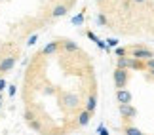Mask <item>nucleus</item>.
<instances>
[{
  "instance_id": "obj_1",
  "label": "nucleus",
  "mask_w": 154,
  "mask_h": 135,
  "mask_svg": "<svg viewBox=\"0 0 154 135\" xmlns=\"http://www.w3.org/2000/svg\"><path fill=\"white\" fill-rule=\"evenodd\" d=\"M112 80H114V86H116V90H122V87H126L128 86V82H129V72H128V69H114V74H112Z\"/></svg>"
},
{
  "instance_id": "obj_2",
  "label": "nucleus",
  "mask_w": 154,
  "mask_h": 135,
  "mask_svg": "<svg viewBox=\"0 0 154 135\" xmlns=\"http://www.w3.org/2000/svg\"><path fill=\"white\" fill-rule=\"evenodd\" d=\"M129 57L146 61V59H150V57H154V51L149 50V48H145V46H135V48H131V55H129Z\"/></svg>"
},
{
  "instance_id": "obj_3",
  "label": "nucleus",
  "mask_w": 154,
  "mask_h": 135,
  "mask_svg": "<svg viewBox=\"0 0 154 135\" xmlns=\"http://www.w3.org/2000/svg\"><path fill=\"white\" fill-rule=\"evenodd\" d=\"M15 63H17V57L15 55H6L4 59L0 61V74L10 72V70L15 67Z\"/></svg>"
},
{
  "instance_id": "obj_4",
  "label": "nucleus",
  "mask_w": 154,
  "mask_h": 135,
  "mask_svg": "<svg viewBox=\"0 0 154 135\" xmlns=\"http://www.w3.org/2000/svg\"><path fill=\"white\" fill-rule=\"evenodd\" d=\"M118 112L122 114V118H126V120H133L135 118V114H137V110H135V107L131 103H126V105H120L118 107Z\"/></svg>"
},
{
  "instance_id": "obj_5",
  "label": "nucleus",
  "mask_w": 154,
  "mask_h": 135,
  "mask_svg": "<svg viewBox=\"0 0 154 135\" xmlns=\"http://www.w3.org/2000/svg\"><path fill=\"white\" fill-rule=\"evenodd\" d=\"M131 99H133L131 91H128L126 87H122V90H116V101H118V105H126V103H131Z\"/></svg>"
},
{
  "instance_id": "obj_6",
  "label": "nucleus",
  "mask_w": 154,
  "mask_h": 135,
  "mask_svg": "<svg viewBox=\"0 0 154 135\" xmlns=\"http://www.w3.org/2000/svg\"><path fill=\"white\" fill-rule=\"evenodd\" d=\"M67 11H69V6L67 4H57V6H53V8H51L50 17H51V19H59V17L67 15Z\"/></svg>"
},
{
  "instance_id": "obj_7",
  "label": "nucleus",
  "mask_w": 154,
  "mask_h": 135,
  "mask_svg": "<svg viewBox=\"0 0 154 135\" xmlns=\"http://www.w3.org/2000/svg\"><path fill=\"white\" fill-rule=\"evenodd\" d=\"M59 50H61V42H59V40H53V42H50V44L44 46L42 55H55Z\"/></svg>"
},
{
  "instance_id": "obj_8",
  "label": "nucleus",
  "mask_w": 154,
  "mask_h": 135,
  "mask_svg": "<svg viewBox=\"0 0 154 135\" xmlns=\"http://www.w3.org/2000/svg\"><path fill=\"white\" fill-rule=\"evenodd\" d=\"M61 42V50L63 51H67V54H70V51H78V44L72 42V40H59Z\"/></svg>"
},
{
  "instance_id": "obj_9",
  "label": "nucleus",
  "mask_w": 154,
  "mask_h": 135,
  "mask_svg": "<svg viewBox=\"0 0 154 135\" xmlns=\"http://www.w3.org/2000/svg\"><path fill=\"white\" fill-rule=\"evenodd\" d=\"M90 120H91V112H88V110L84 109L78 114V127H86L88 124H90Z\"/></svg>"
},
{
  "instance_id": "obj_10",
  "label": "nucleus",
  "mask_w": 154,
  "mask_h": 135,
  "mask_svg": "<svg viewBox=\"0 0 154 135\" xmlns=\"http://www.w3.org/2000/svg\"><path fill=\"white\" fill-rule=\"evenodd\" d=\"M95 109H97V95H95V93H91V95L86 99V110L93 114V112H95Z\"/></svg>"
},
{
  "instance_id": "obj_11",
  "label": "nucleus",
  "mask_w": 154,
  "mask_h": 135,
  "mask_svg": "<svg viewBox=\"0 0 154 135\" xmlns=\"http://www.w3.org/2000/svg\"><path fill=\"white\" fill-rule=\"evenodd\" d=\"M129 69H133V70H145V61L131 57V59H129Z\"/></svg>"
},
{
  "instance_id": "obj_12",
  "label": "nucleus",
  "mask_w": 154,
  "mask_h": 135,
  "mask_svg": "<svg viewBox=\"0 0 154 135\" xmlns=\"http://www.w3.org/2000/svg\"><path fill=\"white\" fill-rule=\"evenodd\" d=\"M29 124V127L31 130H34V131H38V133H44V127H42V122L40 120H36V118H32L31 122H27Z\"/></svg>"
},
{
  "instance_id": "obj_13",
  "label": "nucleus",
  "mask_w": 154,
  "mask_h": 135,
  "mask_svg": "<svg viewBox=\"0 0 154 135\" xmlns=\"http://www.w3.org/2000/svg\"><path fill=\"white\" fill-rule=\"evenodd\" d=\"M129 59H131V57H118V61H116V67L118 69H129Z\"/></svg>"
},
{
  "instance_id": "obj_14",
  "label": "nucleus",
  "mask_w": 154,
  "mask_h": 135,
  "mask_svg": "<svg viewBox=\"0 0 154 135\" xmlns=\"http://www.w3.org/2000/svg\"><path fill=\"white\" fill-rule=\"evenodd\" d=\"M124 133L126 135H145L141 130H137V127H133V126H126L124 127Z\"/></svg>"
},
{
  "instance_id": "obj_15",
  "label": "nucleus",
  "mask_w": 154,
  "mask_h": 135,
  "mask_svg": "<svg viewBox=\"0 0 154 135\" xmlns=\"http://www.w3.org/2000/svg\"><path fill=\"white\" fill-rule=\"evenodd\" d=\"M70 23H72L74 27H80V25H84V14H76L72 19H70Z\"/></svg>"
},
{
  "instance_id": "obj_16",
  "label": "nucleus",
  "mask_w": 154,
  "mask_h": 135,
  "mask_svg": "<svg viewBox=\"0 0 154 135\" xmlns=\"http://www.w3.org/2000/svg\"><path fill=\"white\" fill-rule=\"evenodd\" d=\"M114 55H116V59H118V57H126L128 55V48H118V46H116V48H114Z\"/></svg>"
},
{
  "instance_id": "obj_17",
  "label": "nucleus",
  "mask_w": 154,
  "mask_h": 135,
  "mask_svg": "<svg viewBox=\"0 0 154 135\" xmlns=\"http://www.w3.org/2000/svg\"><path fill=\"white\" fill-rule=\"evenodd\" d=\"M95 21H97L99 27H105V25H106V15H105V14H99V15L95 17Z\"/></svg>"
},
{
  "instance_id": "obj_18",
  "label": "nucleus",
  "mask_w": 154,
  "mask_h": 135,
  "mask_svg": "<svg viewBox=\"0 0 154 135\" xmlns=\"http://www.w3.org/2000/svg\"><path fill=\"white\" fill-rule=\"evenodd\" d=\"M145 69L149 70V72H154V57H150V59L145 61Z\"/></svg>"
},
{
  "instance_id": "obj_19",
  "label": "nucleus",
  "mask_w": 154,
  "mask_h": 135,
  "mask_svg": "<svg viewBox=\"0 0 154 135\" xmlns=\"http://www.w3.org/2000/svg\"><path fill=\"white\" fill-rule=\"evenodd\" d=\"M95 46H97V48H99V50H105V51H110V48H109V46H106V42H103V40H97V42H95Z\"/></svg>"
},
{
  "instance_id": "obj_20",
  "label": "nucleus",
  "mask_w": 154,
  "mask_h": 135,
  "mask_svg": "<svg viewBox=\"0 0 154 135\" xmlns=\"http://www.w3.org/2000/svg\"><path fill=\"white\" fill-rule=\"evenodd\" d=\"M106 46H109V48H116V46H118V40L116 38H106Z\"/></svg>"
},
{
  "instance_id": "obj_21",
  "label": "nucleus",
  "mask_w": 154,
  "mask_h": 135,
  "mask_svg": "<svg viewBox=\"0 0 154 135\" xmlns=\"http://www.w3.org/2000/svg\"><path fill=\"white\" fill-rule=\"evenodd\" d=\"M32 118H36V116L32 114V110H25V122H31Z\"/></svg>"
},
{
  "instance_id": "obj_22",
  "label": "nucleus",
  "mask_w": 154,
  "mask_h": 135,
  "mask_svg": "<svg viewBox=\"0 0 154 135\" xmlns=\"http://www.w3.org/2000/svg\"><path fill=\"white\" fill-rule=\"evenodd\" d=\"M97 133H99V135H109V130H106L105 126H99V127H97Z\"/></svg>"
},
{
  "instance_id": "obj_23",
  "label": "nucleus",
  "mask_w": 154,
  "mask_h": 135,
  "mask_svg": "<svg viewBox=\"0 0 154 135\" xmlns=\"http://www.w3.org/2000/svg\"><path fill=\"white\" fill-rule=\"evenodd\" d=\"M86 36L90 38V40H93V42H97V40H99V38H97V36H95V34H93L91 31H86Z\"/></svg>"
},
{
  "instance_id": "obj_24",
  "label": "nucleus",
  "mask_w": 154,
  "mask_h": 135,
  "mask_svg": "<svg viewBox=\"0 0 154 135\" xmlns=\"http://www.w3.org/2000/svg\"><path fill=\"white\" fill-rule=\"evenodd\" d=\"M6 86H8V84H6V80H0V91H4Z\"/></svg>"
},
{
  "instance_id": "obj_25",
  "label": "nucleus",
  "mask_w": 154,
  "mask_h": 135,
  "mask_svg": "<svg viewBox=\"0 0 154 135\" xmlns=\"http://www.w3.org/2000/svg\"><path fill=\"white\" fill-rule=\"evenodd\" d=\"M10 95H15V86H10V90H8Z\"/></svg>"
},
{
  "instance_id": "obj_26",
  "label": "nucleus",
  "mask_w": 154,
  "mask_h": 135,
  "mask_svg": "<svg viewBox=\"0 0 154 135\" xmlns=\"http://www.w3.org/2000/svg\"><path fill=\"white\" fill-rule=\"evenodd\" d=\"M34 42H36V34H34V36H31V38H29V44H34Z\"/></svg>"
},
{
  "instance_id": "obj_27",
  "label": "nucleus",
  "mask_w": 154,
  "mask_h": 135,
  "mask_svg": "<svg viewBox=\"0 0 154 135\" xmlns=\"http://www.w3.org/2000/svg\"><path fill=\"white\" fill-rule=\"evenodd\" d=\"M133 2H135V4H145L146 0H133Z\"/></svg>"
},
{
  "instance_id": "obj_28",
  "label": "nucleus",
  "mask_w": 154,
  "mask_h": 135,
  "mask_svg": "<svg viewBox=\"0 0 154 135\" xmlns=\"http://www.w3.org/2000/svg\"><path fill=\"white\" fill-rule=\"evenodd\" d=\"M0 101H2V91H0Z\"/></svg>"
},
{
  "instance_id": "obj_29",
  "label": "nucleus",
  "mask_w": 154,
  "mask_h": 135,
  "mask_svg": "<svg viewBox=\"0 0 154 135\" xmlns=\"http://www.w3.org/2000/svg\"><path fill=\"white\" fill-rule=\"evenodd\" d=\"M150 76H152V78H154V72H150Z\"/></svg>"
},
{
  "instance_id": "obj_30",
  "label": "nucleus",
  "mask_w": 154,
  "mask_h": 135,
  "mask_svg": "<svg viewBox=\"0 0 154 135\" xmlns=\"http://www.w3.org/2000/svg\"><path fill=\"white\" fill-rule=\"evenodd\" d=\"M97 2H99V4H101V2H103V0H97Z\"/></svg>"
},
{
  "instance_id": "obj_31",
  "label": "nucleus",
  "mask_w": 154,
  "mask_h": 135,
  "mask_svg": "<svg viewBox=\"0 0 154 135\" xmlns=\"http://www.w3.org/2000/svg\"><path fill=\"white\" fill-rule=\"evenodd\" d=\"M0 109H2V101H0Z\"/></svg>"
}]
</instances>
